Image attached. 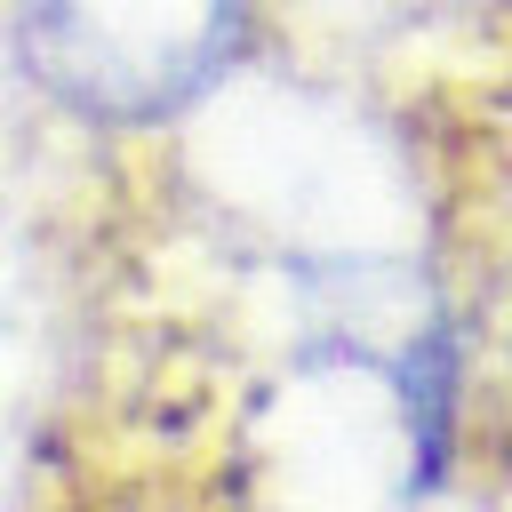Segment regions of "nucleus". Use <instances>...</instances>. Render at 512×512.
Segmentation results:
<instances>
[{"label": "nucleus", "instance_id": "f257e3e1", "mask_svg": "<svg viewBox=\"0 0 512 512\" xmlns=\"http://www.w3.org/2000/svg\"><path fill=\"white\" fill-rule=\"evenodd\" d=\"M424 192V320L400 408L424 480L512 496V0H464L400 96Z\"/></svg>", "mask_w": 512, "mask_h": 512}, {"label": "nucleus", "instance_id": "f03ea898", "mask_svg": "<svg viewBox=\"0 0 512 512\" xmlns=\"http://www.w3.org/2000/svg\"><path fill=\"white\" fill-rule=\"evenodd\" d=\"M8 24L24 80L104 136L200 112L264 48V0H16Z\"/></svg>", "mask_w": 512, "mask_h": 512}]
</instances>
